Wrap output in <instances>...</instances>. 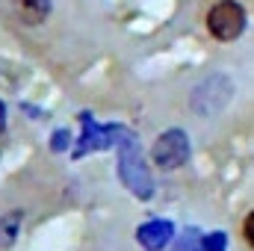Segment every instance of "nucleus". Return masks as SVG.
Returning a JSON list of instances; mask_svg holds the SVG:
<instances>
[{
  "label": "nucleus",
  "instance_id": "obj_1",
  "mask_svg": "<svg viewBox=\"0 0 254 251\" xmlns=\"http://www.w3.org/2000/svg\"><path fill=\"white\" fill-rule=\"evenodd\" d=\"M207 30L219 42H234L246 30V9L237 0H219L207 12Z\"/></svg>",
  "mask_w": 254,
  "mask_h": 251
},
{
  "label": "nucleus",
  "instance_id": "obj_10",
  "mask_svg": "<svg viewBox=\"0 0 254 251\" xmlns=\"http://www.w3.org/2000/svg\"><path fill=\"white\" fill-rule=\"evenodd\" d=\"M3 130H6V107L0 104V133H3Z\"/></svg>",
  "mask_w": 254,
  "mask_h": 251
},
{
  "label": "nucleus",
  "instance_id": "obj_7",
  "mask_svg": "<svg viewBox=\"0 0 254 251\" xmlns=\"http://www.w3.org/2000/svg\"><path fill=\"white\" fill-rule=\"evenodd\" d=\"M18 225H21V210H15L12 216H3L0 219V246H12L15 243Z\"/></svg>",
  "mask_w": 254,
  "mask_h": 251
},
{
  "label": "nucleus",
  "instance_id": "obj_6",
  "mask_svg": "<svg viewBox=\"0 0 254 251\" xmlns=\"http://www.w3.org/2000/svg\"><path fill=\"white\" fill-rule=\"evenodd\" d=\"M18 12L27 24H42L51 15V0H18Z\"/></svg>",
  "mask_w": 254,
  "mask_h": 251
},
{
  "label": "nucleus",
  "instance_id": "obj_3",
  "mask_svg": "<svg viewBox=\"0 0 254 251\" xmlns=\"http://www.w3.org/2000/svg\"><path fill=\"white\" fill-rule=\"evenodd\" d=\"M122 178H125V184L139 198H148L151 195V181H148V172H145V166H142V157H139V145H136V139H130V160H127V154L122 151Z\"/></svg>",
  "mask_w": 254,
  "mask_h": 251
},
{
  "label": "nucleus",
  "instance_id": "obj_4",
  "mask_svg": "<svg viewBox=\"0 0 254 251\" xmlns=\"http://www.w3.org/2000/svg\"><path fill=\"white\" fill-rule=\"evenodd\" d=\"M207 98L213 101V113H219L228 104V98H231V80L228 77H210L207 83H201L192 92V110H198Z\"/></svg>",
  "mask_w": 254,
  "mask_h": 251
},
{
  "label": "nucleus",
  "instance_id": "obj_2",
  "mask_svg": "<svg viewBox=\"0 0 254 251\" xmlns=\"http://www.w3.org/2000/svg\"><path fill=\"white\" fill-rule=\"evenodd\" d=\"M151 157L160 169H181L187 160H190V139L184 130H166L154 148H151Z\"/></svg>",
  "mask_w": 254,
  "mask_h": 251
},
{
  "label": "nucleus",
  "instance_id": "obj_5",
  "mask_svg": "<svg viewBox=\"0 0 254 251\" xmlns=\"http://www.w3.org/2000/svg\"><path fill=\"white\" fill-rule=\"evenodd\" d=\"M172 234H175V228L169 222H148V225H142L136 231V240H139V246L145 251H160L169 243Z\"/></svg>",
  "mask_w": 254,
  "mask_h": 251
},
{
  "label": "nucleus",
  "instance_id": "obj_8",
  "mask_svg": "<svg viewBox=\"0 0 254 251\" xmlns=\"http://www.w3.org/2000/svg\"><path fill=\"white\" fill-rule=\"evenodd\" d=\"M204 249L207 251H225V234H210L204 240Z\"/></svg>",
  "mask_w": 254,
  "mask_h": 251
},
{
  "label": "nucleus",
  "instance_id": "obj_9",
  "mask_svg": "<svg viewBox=\"0 0 254 251\" xmlns=\"http://www.w3.org/2000/svg\"><path fill=\"white\" fill-rule=\"evenodd\" d=\"M243 237H246V243L254 249V210L246 216V222H243Z\"/></svg>",
  "mask_w": 254,
  "mask_h": 251
}]
</instances>
